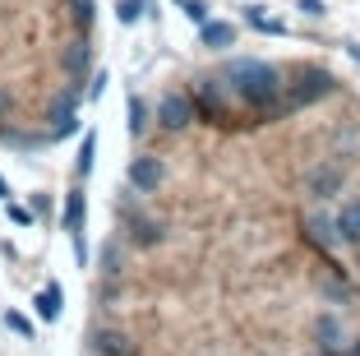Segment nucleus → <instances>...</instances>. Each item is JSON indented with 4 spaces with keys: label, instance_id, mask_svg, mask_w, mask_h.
I'll return each instance as SVG.
<instances>
[{
    "label": "nucleus",
    "instance_id": "nucleus-18",
    "mask_svg": "<svg viewBox=\"0 0 360 356\" xmlns=\"http://www.w3.org/2000/svg\"><path fill=\"white\" fill-rule=\"evenodd\" d=\"M10 218L19 222V227H28V222H32V213H28V209H19V204H10Z\"/></svg>",
    "mask_w": 360,
    "mask_h": 356
},
{
    "label": "nucleus",
    "instance_id": "nucleus-6",
    "mask_svg": "<svg viewBox=\"0 0 360 356\" xmlns=\"http://www.w3.org/2000/svg\"><path fill=\"white\" fill-rule=\"evenodd\" d=\"M338 231H342V241L360 245V200L342 204V213H338Z\"/></svg>",
    "mask_w": 360,
    "mask_h": 356
},
{
    "label": "nucleus",
    "instance_id": "nucleus-15",
    "mask_svg": "<svg viewBox=\"0 0 360 356\" xmlns=\"http://www.w3.org/2000/svg\"><path fill=\"white\" fill-rule=\"evenodd\" d=\"M139 10H143V5H139V0H120V5H116L120 23H134V19H139Z\"/></svg>",
    "mask_w": 360,
    "mask_h": 356
},
{
    "label": "nucleus",
    "instance_id": "nucleus-12",
    "mask_svg": "<svg viewBox=\"0 0 360 356\" xmlns=\"http://www.w3.org/2000/svg\"><path fill=\"white\" fill-rule=\"evenodd\" d=\"M134 227H139V241H143V245L162 241V227H158V222H143V218H134Z\"/></svg>",
    "mask_w": 360,
    "mask_h": 356
},
{
    "label": "nucleus",
    "instance_id": "nucleus-1",
    "mask_svg": "<svg viewBox=\"0 0 360 356\" xmlns=\"http://www.w3.org/2000/svg\"><path fill=\"white\" fill-rule=\"evenodd\" d=\"M226 84H231L250 106H259V111H268V106H273V111H277L282 74H277L268 61H231V65H226Z\"/></svg>",
    "mask_w": 360,
    "mask_h": 356
},
{
    "label": "nucleus",
    "instance_id": "nucleus-17",
    "mask_svg": "<svg viewBox=\"0 0 360 356\" xmlns=\"http://www.w3.org/2000/svg\"><path fill=\"white\" fill-rule=\"evenodd\" d=\"M75 19H79V23L93 19V0H75Z\"/></svg>",
    "mask_w": 360,
    "mask_h": 356
},
{
    "label": "nucleus",
    "instance_id": "nucleus-16",
    "mask_svg": "<svg viewBox=\"0 0 360 356\" xmlns=\"http://www.w3.org/2000/svg\"><path fill=\"white\" fill-rule=\"evenodd\" d=\"M5 324H10V329H14L19 338H32V324L23 319V314H14V310H10V314H5Z\"/></svg>",
    "mask_w": 360,
    "mask_h": 356
},
{
    "label": "nucleus",
    "instance_id": "nucleus-13",
    "mask_svg": "<svg viewBox=\"0 0 360 356\" xmlns=\"http://www.w3.org/2000/svg\"><path fill=\"white\" fill-rule=\"evenodd\" d=\"M250 23H255L259 32H282V23H277V19H268L264 10H250Z\"/></svg>",
    "mask_w": 360,
    "mask_h": 356
},
{
    "label": "nucleus",
    "instance_id": "nucleus-7",
    "mask_svg": "<svg viewBox=\"0 0 360 356\" xmlns=\"http://www.w3.org/2000/svg\"><path fill=\"white\" fill-rule=\"evenodd\" d=\"M199 42L212 47V51H222V47L236 42V28H231V23H203V28H199Z\"/></svg>",
    "mask_w": 360,
    "mask_h": 356
},
{
    "label": "nucleus",
    "instance_id": "nucleus-2",
    "mask_svg": "<svg viewBox=\"0 0 360 356\" xmlns=\"http://www.w3.org/2000/svg\"><path fill=\"white\" fill-rule=\"evenodd\" d=\"M162 176H167V171H162L158 157H134V162H129V185H134L139 195L158 190V185H162Z\"/></svg>",
    "mask_w": 360,
    "mask_h": 356
},
{
    "label": "nucleus",
    "instance_id": "nucleus-10",
    "mask_svg": "<svg viewBox=\"0 0 360 356\" xmlns=\"http://www.w3.org/2000/svg\"><path fill=\"white\" fill-rule=\"evenodd\" d=\"M79 222H84V195H70L65 200V231H79Z\"/></svg>",
    "mask_w": 360,
    "mask_h": 356
},
{
    "label": "nucleus",
    "instance_id": "nucleus-14",
    "mask_svg": "<svg viewBox=\"0 0 360 356\" xmlns=\"http://www.w3.org/2000/svg\"><path fill=\"white\" fill-rule=\"evenodd\" d=\"M185 14H190V23H208V5H203V0H185Z\"/></svg>",
    "mask_w": 360,
    "mask_h": 356
},
{
    "label": "nucleus",
    "instance_id": "nucleus-19",
    "mask_svg": "<svg viewBox=\"0 0 360 356\" xmlns=\"http://www.w3.org/2000/svg\"><path fill=\"white\" fill-rule=\"evenodd\" d=\"M300 10L305 14H323V0H300Z\"/></svg>",
    "mask_w": 360,
    "mask_h": 356
},
{
    "label": "nucleus",
    "instance_id": "nucleus-3",
    "mask_svg": "<svg viewBox=\"0 0 360 356\" xmlns=\"http://www.w3.org/2000/svg\"><path fill=\"white\" fill-rule=\"evenodd\" d=\"M158 121L167 130H185L194 121V106H190V97H180V93H171V97H162V106H158Z\"/></svg>",
    "mask_w": 360,
    "mask_h": 356
},
{
    "label": "nucleus",
    "instance_id": "nucleus-11",
    "mask_svg": "<svg viewBox=\"0 0 360 356\" xmlns=\"http://www.w3.org/2000/svg\"><path fill=\"white\" fill-rule=\"evenodd\" d=\"M93 148H97V135H84V144H79V176H88V167H93Z\"/></svg>",
    "mask_w": 360,
    "mask_h": 356
},
{
    "label": "nucleus",
    "instance_id": "nucleus-5",
    "mask_svg": "<svg viewBox=\"0 0 360 356\" xmlns=\"http://www.w3.org/2000/svg\"><path fill=\"white\" fill-rule=\"evenodd\" d=\"M93 352H97V356H134L139 347L129 343V333H116V329H97V333H93Z\"/></svg>",
    "mask_w": 360,
    "mask_h": 356
},
{
    "label": "nucleus",
    "instance_id": "nucleus-4",
    "mask_svg": "<svg viewBox=\"0 0 360 356\" xmlns=\"http://www.w3.org/2000/svg\"><path fill=\"white\" fill-rule=\"evenodd\" d=\"M323 93H333V79L323 70H305L300 74V88L291 93V106H305V102H314V97H323Z\"/></svg>",
    "mask_w": 360,
    "mask_h": 356
},
{
    "label": "nucleus",
    "instance_id": "nucleus-9",
    "mask_svg": "<svg viewBox=\"0 0 360 356\" xmlns=\"http://www.w3.org/2000/svg\"><path fill=\"white\" fill-rule=\"evenodd\" d=\"M338 180H342V171H338V167H328V171L319 167V171H314V176H309V190H314L319 200H328L333 190H338Z\"/></svg>",
    "mask_w": 360,
    "mask_h": 356
},
{
    "label": "nucleus",
    "instance_id": "nucleus-8",
    "mask_svg": "<svg viewBox=\"0 0 360 356\" xmlns=\"http://www.w3.org/2000/svg\"><path fill=\"white\" fill-rule=\"evenodd\" d=\"M60 301H65L60 283H46V292L37 296V314H42V319H56V314H60Z\"/></svg>",
    "mask_w": 360,
    "mask_h": 356
},
{
    "label": "nucleus",
    "instance_id": "nucleus-20",
    "mask_svg": "<svg viewBox=\"0 0 360 356\" xmlns=\"http://www.w3.org/2000/svg\"><path fill=\"white\" fill-rule=\"evenodd\" d=\"M0 200H10V190H5V180H0Z\"/></svg>",
    "mask_w": 360,
    "mask_h": 356
}]
</instances>
